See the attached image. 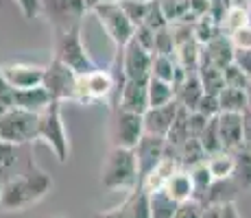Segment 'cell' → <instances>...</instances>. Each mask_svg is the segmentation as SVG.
I'll return each instance as SVG.
<instances>
[{
  "instance_id": "cell-23",
  "label": "cell",
  "mask_w": 251,
  "mask_h": 218,
  "mask_svg": "<svg viewBox=\"0 0 251 218\" xmlns=\"http://www.w3.org/2000/svg\"><path fill=\"white\" fill-rule=\"evenodd\" d=\"M149 203H151V218H175L179 207V203L168 196L166 190L149 192Z\"/></svg>"
},
{
  "instance_id": "cell-15",
  "label": "cell",
  "mask_w": 251,
  "mask_h": 218,
  "mask_svg": "<svg viewBox=\"0 0 251 218\" xmlns=\"http://www.w3.org/2000/svg\"><path fill=\"white\" fill-rule=\"evenodd\" d=\"M181 111V105L177 100L168 105H162V107H149L144 111V131L151 135H162L166 138L171 127L175 124L177 116Z\"/></svg>"
},
{
  "instance_id": "cell-27",
  "label": "cell",
  "mask_w": 251,
  "mask_h": 218,
  "mask_svg": "<svg viewBox=\"0 0 251 218\" xmlns=\"http://www.w3.org/2000/svg\"><path fill=\"white\" fill-rule=\"evenodd\" d=\"M199 79L203 83V90L205 94H214L219 96V92L225 87V76H223V70L212 64H199Z\"/></svg>"
},
{
  "instance_id": "cell-32",
  "label": "cell",
  "mask_w": 251,
  "mask_h": 218,
  "mask_svg": "<svg viewBox=\"0 0 251 218\" xmlns=\"http://www.w3.org/2000/svg\"><path fill=\"white\" fill-rule=\"evenodd\" d=\"M188 170H190L192 183H195V201H199V198L207 192V188L214 183V177H212L210 168H207V162L197 164V166L188 168Z\"/></svg>"
},
{
  "instance_id": "cell-11",
  "label": "cell",
  "mask_w": 251,
  "mask_h": 218,
  "mask_svg": "<svg viewBox=\"0 0 251 218\" xmlns=\"http://www.w3.org/2000/svg\"><path fill=\"white\" fill-rule=\"evenodd\" d=\"M0 72L13 90H24V87L44 83L46 66L28 64V61H7V64H0Z\"/></svg>"
},
{
  "instance_id": "cell-7",
  "label": "cell",
  "mask_w": 251,
  "mask_h": 218,
  "mask_svg": "<svg viewBox=\"0 0 251 218\" xmlns=\"http://www.w3.org/2000/svg\"><path fill=\"white\" fill-rule=\"evenodd\" d=\"M40 2H42L40 13L52 26L55 35L70 31L75 26H81L85 13L90 11L83 0H40Z\"/></svg>"
},
{
  "instance_id": "cell-41",
  "label": "cell",
  "mask_w": 251,
  "mask_h": 218,
  "mask_svg": "<svg viewBox=\"0 0 251 218\" xmlns=\"http://www.w3.org/2000/svg\"><path fill=\"white\" fill-rule=\"evenodd\" d=\"M136 40L142 44L147 50H151L153 55H155V31L153 28H149V26H138L136 28Z\"/></svg>"
},
{
  "instance_id": "cell-48",
  "label": "cell",
  "mask_w": 251,
  "mask_h": 218,
  "mask_svg": "<svg viewBox=\"0 0 251 218\" xmlns=\"http://www.w3.org/2000/svg\"><path fill=\"white\" fill-rule=\"evenodd\" d=\"M138 2H153V0H138Z\"/></svg>"
},
{
  "instance_id": "cell-49",
  "label": "cell",
  "mask_w": 251,
  "mask_h": 218,
  "mask_svg": "<svg viewBox=\"0 0 251 218\" xmlns=\"http://www.w3.org/2000/svg\"><path fill=\"white\" fill-rule=\"evenodd\" d=\"M55 218H64V216H55Z\"/></svg>"
},
{
  "instance_id": "cell-51",
  "label": "cell",
  "mask_w": 251,
  "mask_h": 218,
  "mask_svg": "<svg viewBox=\"0 0 251 218\" xmlns=\"http://www.w3.org/2000/svg\"><path fill=\"white\" fill-rule=\"evenodd\" d=\"M249 4H251V0H249Z\"/></svg>"
},
{
  "instance_id": "cell-36",
  "label": "cell",
  "mask_w": 251,
  "mask_h": 218,
  "mask_svg": "<svg viewBox=\"0 0 251 218\" xmlns=\"http://www.w3.org/2000/svg\"><path fill=\"white\" fill-rule=\"evenodd\" d=\"M168 24H171V22H168V20H166V16H164L160 0H153V2H149L147 18H144V26L153 28V31L157 33V31H162V28H166Z\"/></svg>"
},
{
  "instance_id": "cell-43",
  "label": "cell",
  "mask_w": 251,
  "mask_h": 218,
  "mask_svg": "<svg viewBox=\"0 0 251 218\" xmlns=\"http://www.w3.org/2000/svg\"><path fill=\"white\" fill-rule=\"evenodd\" d=\"M236 64L251 76V50H236Z\"/></svg>"
},
{
  "instance_id": "cell-8",
  "label": "cell",
  "mask_w": 251,
  "mask_h": 218,
  "mask_svg": "<svg viewBox=\"0 0 251 218\" xmlns=\"http://www.w3.org/2000/svg\"><path fill=\"white\" fill-rule=\"evenodd\" d=\"M79 76L72 68L66 64H61L59 59L52 57V61L46 66L44 72V85L48 90V94L52 96V100H75L76 98V87H79Z\"/></svg>"
},
{
  "instance_id": "cell-50",
  "label": "cell",
  "mask_w": 251,
  "mask_h": 218,
  "mask_svg": "<svg viewBox=\"0 0 251 218\" xmlns=\"http://www.w3.org/2000/svg\"><path fill=\"white\" fill-rule=\"evenodd\" d=\"M249 11H251V4H249Z\"/></svg>"
},
{
  "instance_id": "cell-18",
  "label": "cell",
  "mask_w": 251,
  "mask_h": 218,
  "mask_svg": "<svg viewBox=\"0 0 251 218\" xmlns=\"http://www.w3.org/2000/svg\"><path fill=\"white\" fill-rule=\"evenodd\" d=\"M203 94H205V90L199 79V72H188L186 79L175 87V100L183 109H190V111L197 109V105L203 98Z\"/></svg>"
},
{
  "instance_id": "cell-2",
  "label": "cell",
  "mask_w": 251,
  "mask_h": 218,
  "mask_svg": "<svg viewBox=\"0 0 251 218\" xmlns=\"http://www.w3.org/2000/svg\"><path fill=\"white\" fill-rule=\"evenodd\" d=\"M100 186L105 190H136L140 188V168L133 148L112 146L100 172Z\"/></svg>"
},
{
  "instance_id": "cell-19",
  "label": "cell",
  "mask_w": 251,
  "mask_h": 218,
  "mask_svg": "<svg viewBox=\"0 0 251 218\" xmlns=\"http://www.w3.org/2000/svg\"><path fill=\"white\" fill-rule=\"evenodd\" d=\"M238 192H243L238 188V183L234 179H214L207 192L199 198V203L203 207L207 205H227V203H234V198L238 196Z\"/></svg>"
},
{
  "instance_id": "cell-35",
  "label": "cell",
  "mask_w": 251,
  "mask_h": 218,
  "mask_svg": "<svg viewBox=\"0 0 251 218\" xmlns=\"http://www.w3.org/2000/svg\"><path fill=\"white\" fill-rule=\"evenodd\" d=\"M175 48H177V42H175V33H173V26L168 24L166 28L155 33V55H171L175 57Z\"/></svg>"
},
{
  "instance_id": "cell-20",
  "label": "cell",
  "mask_w": 251,
  "mask_h": 218,
  "mask_svg": "<svg viewBox=\"0 0 251 218\" xmlns=\"http://www.w3.org/2000/svg\"><path fill=\"white\" fill-rule=\"evenodd\" d=\"M16 98V107H22L33 114H42L48 105L52 103V96L48 94V90L44 85H35V87H24V90L13 92Z\"/></svg>"
},
{
  "instance_id": "cell-21",
  "label": "cell",
  "mask_w": 251,
  "mask_h": 218,
  "mask_svg": "<svg viewBox=\"0 0 251 218\" xmlns=\"http://www.w3.org/2000/svg\"><path fill=\"white\" fill-rule=\"evenodd\" d=\"M162 190H166L168 196H173L177 203L192 201V198H195V183H192L190 170H188V168H179V170L168 179Z\"/></svg>"
},
{
  "instance_id": "cell-44",
  "label": "cell",
  "mask_w": 251,
  "mask_h": 218,
  "mask_svg": "<svg viewBox=\"0 0 251 218\" xmlns=\"http://www.w3.org/2000/svg\"><path fill=\"white\" fill-rule=\"evenodd\" d=\"M221 218H240L234 203H227V205L221 207Z\"/></svg>"
},
{
  "instance_id": "cell-6",
  "label": "cell",
  "mask_w": 251,
  "mask_h": 218,
  "mask_svg": "<svg viewBox=\"0 0 251 218\" xmlns=\"http://www.w3.org/2000/svg\"><path fill=\"white\" fill-rule=\"evenodd\" d=\"M92 13L99 18L103 31L107 33V37L114 42L116 48L127 46V44L136 37V24L129 20V16L125 13L123 4H120V0L118 2L100 4V7H96Z\"/></svg>"
},
{
  "instance_id": "cell-42",
  "label": "cell",
  "mask_w": 251,
  "mask_h": 218,
  "mask_svg": "<svg viewBox=\"0 0 251 218\" xmlns=\"http://www.w3.org/2000/svg\"><path fill=\"white\" fill-rule=\"evenodd\" d=\"M16 4L20 7L22 16L26 18V20L37 18V16H40V11H42V2H40V0H16Z\"/></svg>"
},
{
  "instance_id": "cell-16",
  "label": "cell",
  "mask_w": 251,
  "mask_h": 218,
  "mask_svg": "<svg viewBox=\"0 0 251 218\" xmlns=\"http://www.w3.org/2000/svg\"><path fill=\"white\" fill-rule=\"evenodd\" d=\"M236 59V48L231 44V37L221 33L219 37H214L212 42H207L201 50V64H212L216 68H227L229 64H234Z\"/></svg>"
},
{
  "instance_id": "cell-47",
  "label": "cell",
  "mask_w": 251,
  "mask_h": 218,
  "mask_svg": "<svg viewBox=\"0 0 251 218\" xmlns=\"http://www.w3.org/2000/svg\"><path fill=\"white\" fill-rule=\"evenodd\" d=\"M0 196H2V177H0Z\"/></svg>"
},
{
  "instance_id": "cell-28",
  "label": "cell",
  "mask_w": 251,
  "mask_h": 218,
  "mask_svg": "<svg viewBox=\"0 0 251 218\" xmlns=\"http://www.w3.org/2000/svg\"><path fill=\"white\" fill-rule=\"evenodd\" d=\"M24 146H26V144H24ZM24 146H18V144L0 140V177L2 179L16 170L18 162H20V157L24 153Z\"/></svg>"
},
{
  "instance_id": "cell-5",
  "label": "cell",
  "mask_w": 251,
  "mask_h": 218,
  "mask_svg": "<svg viewBox=\"0 0 251 218\" xmlns=\"http://www.w3.org/2000/svg\"><path fill=\"white\" fill-rule=\"evenodd\" d=\"M81 26H75L70 31H64L55 35V59L76 72V74H88L94 70V61L88 55V48L83 44V35H81Z\"/></svg>"
},
{
  "instance_id": "cell-9",
  "label": "cell",
  "mask_w": 251,
  "mask_h": 218,
  "mask_svg": "<svg viewBox=\"0 0 251 218\" xmlns=\"http://www.w3.org/2000/svg\"><path fill=\"white\" fill-rule=\"evenodd\" d=\"M144 133H147V131H144V116L142 114H133V111H125V109H114L112 129H109L112 146L136 148Z\"/></svg>"
},
{
  "instance_id": "cell-24",
  "label": "cell",
  "mask_w": 251,
  "mask_h": 218,
  "mask_svg": "<svg viewBox=\"0 0 251 218\" xmlns=\"http://www.w3.org/2000/svg\"><path fill=\"white\" fill-rule=\"evenodd\" d=\"M173 100H175V85L151 76L149 79V105L151 107H162V105H168Z\"/></svg>"
},
{
  "instance_id": "cell-4",
  "label": "cell",
  "mask_w": 251,
  "mask_h": 218,
  "mask_svg": "<svg viewBox=\"0 0 251 218\" xmlns=\"http://www.w3.org/2000/svg\"><path fill=\"white\" fill-rule=\"evenodd\" d=\"M40 129V114H33L22 107H11L9 111L0 114V140L18 144H31L37 140Z\"/></svg>"
},
{
  "instance_id": "cell-37",
  "label": "cell",
  "mask_w": 251,
  "mask_h": 218,
  "mask_svg": "<svg viewBox=\"0 0 251 218\" xmlns=\"http://www.w3.org/2000/svg\"><path fill=\"white\" fill-rule=\"evenodd\" d=\"M120 4H123L125 13L129 16V20L138 26H142L144 24V18H147V9H149V2H138V0H120Z\"/></svg>"
},
{
  "instance_id": "cell-3",
  "label": "cell",
  "mask_w": 251,
  "mask_h": 218,
  "mask_svg": "<svg viewBox=\"0 0 251 218\" xmlns=\"http://www.w3.org/2000/svg\"><path fill=\"white\" fill-rule=\"evenodd\" d=\"M37 140H44L48 146L52 148L55 157L61 164L68 162L70 157V142L66 133V124L61 118V103L52 100L48 107L40 114V129H37Z\"/></svg>"
},
{
  "instance_id": "cell-34",
  "label": "cell",
  "mask_w": 251,
  "mask_h": 218,
  "mask_svg": "<svg viewBox=\"0 0 251 218\" xmlns=\"http://www.w3.org/2000/svg\"><path fill=\"white\" fill-rule=\"evenodd\" d=\"M223 76H225V85L227 87H238V90H247L251 83V76L243 70L238 64H229L227 68H223Z\"/></svg>"
},
{
  "instance_id": "cell-45",
  "label": "cell",
  "mask_w": 251,
  "mask_h": 218,
  "mask_svg": "<svg viewBox=\"0 0 251 218\" xmlns=\"http://www.w3.org/2000/svg\"><path fill=\"white\" fill-rule=\"evenodd\" d=\"M85 7L90 9V11H94L96 7H100V4H109V2H118V0H83Z\"/></svg>"
},
{
  "instance_id": "cell-30",
  "label": "cell",
  "mask_w": 251,
  "mask_h": 218,
  "mask_svg": "<svg viewBox=\"0 0 251 218\" xmlns=\"http://www.w3.org/2000/svg\"><path fill=\"white\" fill-rule=\"evenodd\" d=\"M205 159H207V153H205V148L201 146L199 138H190L179 148V164H181V168H192V166H197V164L205 162Z\"/></svg>"
},
{
  "instance_id": "cell-26",
  "label": "cell",
  "mask_w": 251,
  "mask_h": 218,
  "mask_svg": "<svg viewBox=\"0 0 251 218\" xmlns=\"http://www.w3.org/2000/svg\"><path fill=\"white\" fill-rule=\"evenodd\" d=\"M236 166H234V179L238 183L240 190H251V151L249 148H240L238 153H234Z\"/></svg>"
},
{
  "instance_id": "cell-13",
  "label": "cell",
  "mask_w": 251,
  "mask_h": 218,
  "mask_svg": "<svg viewBox=\"0 0 251 218\" xmlns=\"http://www.w3.org/2000/svg\"><path fill=\"white\" fill-rule=\"evenodd\" d=\"M216 124H219L221 144H223L225 153H238L245 148V118L243 114H231V111H221L216 116Z\"/></svg>"
},
{
  "instance_id": "cell-17",
  "label": "cell",
  "mask_w": 251,
  "mask_h": 218,
  "mask_svg": "<svg viewBox=\"0 0 251 218\" xmlns=\"http://www.w3.org/2000/svg\"><path fill=\"white\" fill-rule=\"evenodd\" d=\"M149 107H151V105H149V81L147 83H144V81H127L116 109L133 111V114L144 116V111Z\"/></svg>"
},
{
  "instance_id": "cell-40",
  "label": "cell",
  "mask_w": 251,
  "mask_h": 218,
  "mask_svg": "<svg viewBox=\"0 0 251 218\" xmlns=\"http://www.w3.org/2000/svg\"><path fill=\"white\" fill-rule=\"evenodd\" d=\"M231 44L236 50H251V24L238 28L236 33H231Z\"/></svg>"
},
{
  "instance_id": "cell-12",
  "label": "cell",
  "mask_w": 251,
  "mask_h": 218,
  "mask_svg": "<svg viewBox=\"0 0 251 218\" xmlns=\"http://www.w3.org/2000/svg\"><path fill=\"white\" fill-rule=\"evenodd\" d=\"M138 157V168H140V186H142V179L155 166H160V162L166 157V138L162 135H151L144 133L142 140L138 142V146L133 148Z\"/></svg>"
},
{
  "instance_id": "cell-38",
  "label": "cell",
  "mask_w": 251,
  "mask_h": 218,
  "mask_svg": "<svg viewBox=\"0 0 251 218\" xmlns=\"http://www.w3.org/2000/svg\"><path fill=\"white\" fill-rule=\"evenodd\" d=\"M195 111H199V114L207 116V118H216V116L221 114L219 96H214V94H203V98L199 100V105H197Z\"/></svg>"
},
{
  "instance_id": "cell-39",
  "label": "cell",
  "mask_w": 251,
  "mask_h": 218,
  "mask_svg": "<svg viewBox=\"0 0 251 218\" xmlns=\"http://www.w3.org/2000/svg\"><path fill=\"white\" fill-rule=\"evenodd\" d=\"M203 214V205H201L199 201H186V203H179V207H177V214L175 218H201Z\"/></svg>"
},
{
  "instance_id": "cell-33",
  "label": "cell",
  "mask_w": 251,
  "mask_h": 218,
  "mask_svg": "<svg viewBox=\"0 0 251 218\" xmlns=\"http://www.w3.org/2000/svg\"><path fill=\"white\" fill-rule=\"evenodd\" d=\"M199 142L201 146L205 148L207 157L210 155H216L223 151V144H221V135H219V124H216V118H210V122H207L205 131L199 135Z\"/></svg>"
},
{
  "instance_id": "cell-31",
  "label": "cell",
  "mask_w": 251,
  "mask_h": 218,
  "mask_svg": "<svg viewBox=\"0 0 251 218\" xmlns=\"http://www.w3.org/2000/svg\"><path fill=\"white\" fill-rule=\"evenodd\" d=\"M160 4H162L164 16H166V20L171 24L188 22V18L192 16L188 0H160Z\"/></svg>"
},
{
  "instance_id": "cell-10",
  "label": "cell",
  "mask_w": 251,
  "mask_h": 218,
  "mask_svg": "<svg viewBox=\"0 0 251 218\" xmlns=\"http://www.w3.org/2000/svg\"><path fill=\"white\" fill-rule=\"evenodd\" d=\"M151 68H153V52L140 44L136 37L123 46V70L127 81H144L147 83L151 79Z\"/></svg>"
},
{
  "instance_id": "cell-14",
  "label": "cell",
  "mask_w": 251,
  "mask_h": 218,
  "mask_svg": "<svg viewBox=\"0 0 251 218\" xmlns=\"http://www.w3.org/2000/svg\"><path fill=\"white\" fill-rule=\"evenodd\" d=\"M92 218H151V203L149 192L144 188H136L129 192V196L114 210L96 212Z\"/></svg>"
},
{
  "instance_id": "cell-46",
  "label": "cell",
  "mask_w": 251,
  "mask_h": 218,
  "mask_svg": "<svg viewBox=\"0 0 251 218\" xmlns=\"http://www.w3.org/2000/svg\"><path fill=\"white\" fill-rule=\"evenodd\" d=\"M247 96H249V107H251V83H249V87H247Z\"/></svg>"
},
{
  "instance_id": "cell-29",
  "label": "cell",
  "mask_w": 251,
  "mask_h": 218,
  "mask_svg": "<svg viewBox=\"0 0 251 218\" xmlns=\"http://www.w3.org/2000/svg\"><path fill=\"white\" fill-rule=\"evenodd\" d=\"M207 162V168H210L212 177L214 179H229L231 174H234V166H236V159L231 153H216V155H210V157L205 159Z\"/></svg>"
},
{
  "instance_id": "cell-1",
  "label": "cell",
  "mask_w": 251,
  "mask_h": 218,
  "mask_svg": "<svg viewBox=\"0 0 251 218\" xmlns=\"http://www.w3.org/2000/svg\"><path fill=\"white\" fill-rule=\"evenodd\" d=\"M31 144L24 146V153L18 162L16 170L2 179V196L0 207L4 212H22L26 207L42 201L52 188L50 174L44 172L35 164V159L28 153Z\"/></svg>"
},
{
  "instance_id": "cell-25",
  "label": "cell",
  "mask_w": 251,
  "mask_h": 218,
  "mask_svg": "<svg viewBox=\"0 0 251 218\" xmlns=\"http://www.w3.org/2000/svg\"><path fill=\"white\" fill-rule=\"evenodd\" d=\"M251 24V11L249 7H240V4H231L227 9V13H225L223 22H221V31L225 33V35H231V33H236L238 28L247 26Z\"/></svg>"
},
{
  "instance_id": "cell-22",
  "label": "cell",
  "mask_w": 251,
  "mask_h": 218,
  "mask_svg": "<svg viewBox=\"0 0 251 218\" xmlns=\"http://www.w3.org/2000/svg\"><path fill=\"white\" fill-rule=\"evenodd\" d=\"M219 105L221 111H231V114H245L249 109V96L247 90H238V87H227L219 92Z\"/></svg>"
}]
</instances>
